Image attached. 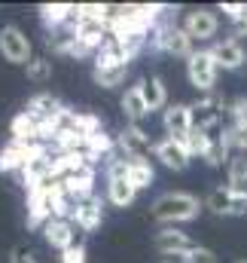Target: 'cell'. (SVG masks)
Masks as SVG:
<instances>
[{
  "label": "cell",
  "instance_id": "1",
  "mask_svg": "<svg viewBox=\"0 0 247 263\" xmlns=\"http://www.w3.org/2000/svg\"><path fill=\"white\" fill-rule=\"evenodd\" d=\"M201 211V202L192 196V193H183V190H174V193H162V196L153 202L150 214L162 223H186V220H195Z\"/></svg>",
  "mask_w": 247,
  "mask_h": 263
},
{
  "label": "cell",
  "instance_id": "2",
  "mask_svg": "<svg viewBox=\"0 0 247 263\" xmlns=\"http://www.w3.org/2000/svg\"><path fill=\"white\" fill-rule=\"evenodd\" d=\"M217 73H220V67L214 62L211 49H195V52L186 59V77H189V83H192L198 92H211V89L217 86Z\"/></svg>",
  "mask_w": 247,
  "mask_h": 263
},
{
  "label": "cell",
  "instance_id": "3",
  "mask_svg": "<svg viewBox=\"0 0 247 263\" xmlns=\"http://www.w3.org/2000/svg\"><path fill=\"white\" fill-rule=\"evenodd\" d=\"M0 52L12 65H28L31 62V40H28V34L22 28H15V25L0 28Z\"/></svg>",
  "mask_w": 247,
  "mask_h": 263
},
{
  "label": "cell",
  "instance_id": "4",
  "mask_svg": "<svg viewBox=\"0 0 247 263\" xmlns=\"http://www.w3.org/2000/svg\"><path fill=\"white\" fill-rule=\"evenodd\" d=\"M116 150L122 153L125 159H147L150 162V153H153V141L150 135L140 129V126H125V132L116 138Z\"/></svg>",
  "mask_w": 247,
  "mask_h": 263
},
{
  "label": "cell",
  "instance_id": "5",
  "mask_svg": "<svg viewBox=\"0 0 247 263\" xmlns=\"http://www.w3.org/2000/svg\"><path fill=\"white\" fill-rule=\"evenodd\" d=\"M217 28H220V18L214 9H192L186 12L183 18V31L195 40V43H208L217 37Z\"/></svg>",
  "mask_w": 247,
  "mask_h": 263
},
{
  "label": "cell",
  "instance_id": "6",
  "mask_svg": "<svg viewBox=\"0 0 247 263\" xmlns=\"http://www.w3.org/2000/svg\"><path fill=\"white\" fill-rule=\"evenodd\" d=\"M214 214L220 217H238V214H247V196H238L232 193L229 187H214L208 193V202H204Z\"/></svg>",
  "mask_w": 247,
  "mask_h": 263
},
{
  "label": "cell",
  "instance_id": "7",
  "mask_svg": "<svg viewBox=\"0 0 247 263\" xmlns=\"http://www.w3.org/2000/svg\"><path fill=\"white\" fill-rule=\"evenodd\" d=\"M220 98H198L192 104V126L211 135H220V123H223V110H220Z\"/></svg>",
  "mask_w": 247,
  "mask_h": 263
},
{
  "label": "cell",
  "instance_id": "8",
  "mask_svg": "<svg viewBox=\"0 0 247 263\" xmlns=\"http://www.w3.org/2000/svg\"><path fill=\"white\" fill-rule=\"evenodd\" d=\"M153 156L165 165V168H171V172H186L189 168V150H186L180 141H174V138H162V141H156L153 144Z\"/></svg>",
  "mask_w": 247,
  "mask_h": 263
},
{
  "label": "cell",
  "instance_id": "9",
  "mask_svg": "<svg viewBox=\"0 0 247 263\" xmlns=\"http://www.w3.org/2000/svg\"><path fill=\"white\" fill-rule=\"evenodd\" d=\"M162 126L168 132V138L183 141L192 132V107L189 104H168V110L162 114Z\"/></svg>",
  "mask_w": 247,
  "mask_h": 263
},
{
  "label": "cell",
  "instance_id": "10",
  "mask_svg": "<svg viewBox=\"0 0 247 263\" xmlns=\"http://www.w3.org/2000/svg\"><path fill=\"white\" fill-rule=\"evenodd\" d=\"M211 55H214L217 67H223V70H238L247 62V52L241 46V40H232V37L229 40H217L211 46Z\"/></svg>",
  "mask_w": 247,
  "mask_h": 263
},
{
  "label": "cell",
  "instance_id": "11",
  "mask_svg": "<svg viewBox=\"0 0 247 263\" xmlns=\"http://www.w3.org/2000/svg\"><path fill=\"white\" fill-rule=\"evenodd\" d=\"M43 236H46V242H49L52 248H58L64 254L67 248H73V239H76L73 220H67V217H49L46 227H43Z\"/></svg>",
  "mask_w": 247,
  "mask_h": 263
},
{
  "label": "cell",
  "instance_id": "12",
  "mask_svg": "<svg viewBox=\"0 0 247 263\" xmlns=\"http://www.w3.org/2000/svg\"><path fill=\"white\" fill-rule=\"evenodd\" d=\"M70 220H73L79 230H95V227H101V220H104V202H101L98 196L76 202Z\"/></svg>",
  "mask_w": 247,
  "mask_h": 263
},
{
  "label": "cell",
  "instance_id": "13",
  "mask_svg": "<svg viewBox=\"0 0 247 263\" xmlns=\"http://www.w3.org/2000/svg\"><path fill=\"white\" fill-rule=\"evenodd\" d=\"M61 184H64L67 196L73 199V202L92 199V196H95V168H92V165H86L83 172H76V175H67Z\"/></svg>",
  "mask_w": 247,
  "mask_h": 263
},
{
  "label": "cell",
  "instance_id": "14",
  "mask_svg": "<svg viewBox=\"0 0 247 263\" xmlns=\"http://www.w3.org/2000/svg\"><path fill=\"white\" fill-rule=\"evenodd\" d=\"M195 40L186 34L183 28L177 25H165V37H162V52H171V55H180V59H189L195 49Z\"/></svg>",
  "mask_w": 247,
  "mask_h": 263
},
{
  "label": "cell",
  "instance_id": "15",
  "mask_svg": "<svg viewBox=\"0 0 247 263\" xmlns=\"http://www.w3.org/2000/svg\"><path fill=\"white\" fill-rule=\"evenodd\" d=\"M49 217H52V211H49L46 184L37 190H28V227H46Z\"/></svg>",
  "mask_w": 247,
  "mask_h": 263
},
{
  "label": "cell",
  "instance_id": "16",
  "mask_svg": "<svg viewBox=\"0 0 247 263\" xmlns=\"http://www.w3.org/2000/svg\"><path fill=\"white\" fill-rule=\"evenodd\" d=\"M156 248H159L165 257H171V254H189L195 245L189 242V236L180 233V230H159V233H156Z\"/></svg>",
  "mask_w": 247,
  "mask_h": 263
},
{
  "label": "cell",
  "instance_id": "17",
  "mask_svg": "<svg viewBox=\"0 0 247 263\" xmlns=\"http://www.w3.org/2000/svg\"><path fill=\"white\" fill-rule=\"evenodd\" d=\"M64 110V104L52 95V92H37L31 101H28V114L40 123V120H52V117H58Z\"/></svg>",
  "mask_w": 247,
  "mask_h": 263
},
{
  "label": "cell",
  "instance_id": "18",
  "mask_svg": "<svg viewBox=\"0 0 247 263\" xmlns=\"http://www.w3.org/2000/svg\"><path fill=\"white\" fill-rule=\"evenodd\" d=\"M122 114H125V120L131 123V126H137L147 114H150V107H147V101H143V95H140V86L134 83L131 89H125V95H122Z\"/></svg>",
  "mask_w": 247,
  "mask_h": 263
},
{
  "label": "cell",
  "instance_id": "19",
  "mask_svg": "<svg viewBox=\"0 0 247 263\" xmlns=\"http://www.w3.org/2000/svg\"><path fill=\"white\" fill-rule=\"evenodd\" d=\"M107 199H110L116 208H128V205L137 199V190H134V184L128 181V175L107 178Z\"/></svg>",
  "mask_w": 247,
  "mask_h": 263
},
{
  "label": "cell",
  "instance_id": "20",
  "mask_svg": "<svg viewBox=\"0 0 247 263\" xmlns=\"http://www.w3.org/2000/svg\"><path fill=\"white\" fill-rule=\"evenodd\" d=\"M137 86H140V95H143V101H147V107H150V110H159V107H165V104H168V89H165L162 77L137 80Z\"/></svg>",
  "mask_w": 247,
  "mask_h": 263
},
{
  "label": "cell",
  "instance_id": "21",
  "mask_svg": "<svg viewBox=\"0 0 247 263\" xmlns=\"http://www.w3.org/2000/svg\"><path fill=\"white\" fill-rule=\"evenodd\" d=\"M37 129H40V123H37L28 110H22V114L12 120V126H9V132H12V141H18V144L40 141V138H37Z\"/></svg>",
  "mask_w": 247,
  "mask_h": 263
},
{
  "label": "cell",
  "instance_id": "22",
  "mask_svg": "<svg viewBox=\"0 0 247 263\" xmlns=\"http://www.w3.org/2000/svg\"><path fill=\"white\" fill-rule=\"evenodd\" d=\"M226 187L232 193H238V196H247V153L232 156V162H229V184Z\"/></svg>",
  "mask_w": 247,
  "mask_h": 263
},
{
  "label": "cell",
  "instance_id": "23",
  "mask_svg": "<svg viewBox=\"0 0 247 263\" xmlns=\"http://www.w3.org/2000/svg\"><path fill=\"white\" fill-rule=\"evenodd\" d=\"M128 181L134 184V190H147L153 181H156V172L147 159H131L128 162Z\"/></svg>",
  "mask_w": 247,
  "mask_h": 263
},
{
  "label": "cell",
  "instance_id": "24",
  "mask_svg": "<svg viewBox=\"0 0 247 263\" xmlns=\"http://www.w3.org/2000/svg\"><path fill=\"white\" fill-rule=\"evenodd\" d=\"M92 77H95V83H98V86H104V89H113V86L125 83V77H128V65L95 67V70H92Z\"/></svg>",
  "mask_w": 247,
  "mask_h": 263
},
{
  "label": "cell",
  "instance_id": "25",
  "mask_svg": "<svg viewBox=\"0 0 247 263\" xmlns=\"http://www.w3.org/2000/svg\"><path fill=\"white\" fill-rule=\"evenodd\" d=\"M211 141H214V135H211V132H201V129H195V126H192V132L186 135L180 144L189 150V156H201V159H204V153H208Z\"/></svg>",
  "mask_w": 247,
  "mask_h": 263
},
{
  "label": "cell",
  "instance_id": "26",
  "mask_svg": "<svg viewBox=\"0 0 247 263\" xmlns=\"http://www.w3.org/2000/svg\"><path fill=\"white\" fill-rule=\"evenodd\" d=\"M22 168H25V153H22V147L12 141L9 147L0 150V172H22Z\"/></svg>",
  "mask_w": 247,
  "mask_h": 263
},
{
  "label": "cell",
  "instance_id": "27",
  "mask_svg": "<svg viewBox=\"0 0 247 263\" xmlns=\"http://www.w3.org/2000/svg\"><path fill=\"white\" fill-rule=\"evenodd\" d=\"M223 141H226V147L232 150H238V153H247V123L241 126H229V129L223 132Z\"/></svg>",
  "mask_w": 247,
  "mask_h": 263
},
{
  "label": "cell",
  "instance_id": "28",
  "mask_svg": "<svg viewBox=\"0 0 247 263\" xmlns=\"http://www.w3.org/2000/svg\"><path fill=\"white\" fill-rule=\"evenodd\" d=\"M226 159H229V147H226L223 135H214V141H211V147H208V153H204V162H208V165H223Z\"/></svg>",
  "mask_w": 247,
  "mask_h": 263
},
{
  "label": "cell",
  "instance_id": "29",
  "mask_svg": "<svg viewBox=\"0 0 247 263\" xmlns=\"http://www.w3.org/2000/svg\"><path fill=\"white\" fill-rule=\"evenodd\" d=\"M49 77H52V62H46V59H31L28 62V80L46 83Z\"/></svg>",
  "mask_w": 247,
  "mask_h": 263
},
{
  "label": "cell",
  "instance_id": "30",
  "mask_svg": "<svg viewBox=\"0 0 247 263\" xmlns=\"http://www.w3.org/2000/svg\"><path fill=\"white\" fill-rule=\"evenodd\" d=\"M229 114H232V126L247 123V98H235V101L229 104Z\"/></svg>",
  "mask_w": 247,
  "mask_h": 263
},
{
  "label": "cell",
  "instance_id": "31",
  "mask_svg": "<svg viewBox=\"0 0 247 263\" xmlns=\"http://www.w3.org/2000/svg\"><path fill=\"white\" fill-rule=\"evenodd\" d=\"M186 260L189 263H217V257H214L211 248H198V245H195V248L186 254Z\"/></svg>",
  "mask_w": 247,
  "mask_h": 263
},
{
  "label": "cell",
  "instance_id": "32",
  "mask_svg": "<svg viewBox=\"0 0 247 263\" xmlns=\"http://www.w3.org/2000/svg\"><path fill=\"white\" fill-rule=\"evenodd\" d=\"M61 263H86V248L83 245H73L61 254Z\"/></svg>",
  "mask_w": 247,
  "mask_h": 263
},
{
  "label": "cell",
  "instance_id": "33",
  "mask_svg": "<svg viewBox=\"0 0 247 263\" xmlns=\"http://www.w3.org/2000/svg\"><path fill=\"white\" fill-rule=\"evenodd\" d=\"M238 37H247V3L241 9V15L232 22V40H238Z\"/></svg>",
  "mask_w": 247,
  "mask_h": 263
},
{
  "label": "cell",
  "instance_id": "34",
  "mask_svg": "<svg viewBox=\"0 0 247 263\" xmlns=\"http://www.w3.org/2000/svg\"><path fill=\"white\" fill-rule=\"evenodd\" d=\"M241 9H244V3H223V6H220V12H223L229 22H235V18L241 15Z\"/></svg>",
  "mask_w": 247,
  "mask_h": 263
},
{
  "label": "cell",
  "instance_id": "35",
  "mask_svg": "<svg viewBox=\"0 0 247 263\" xmlns=\"http://www.w3.org/2000/svg\"><path fill=\"white\" fill-rule=\"evenodd\" d=\"M238 263H247V260H238Z\"/></svg>",
  "mask_w": 247,
  "mask_h": 263
},
{
  "label": "cell",
  "instance_id": "36",
  "mask_svg": "<svg viewBox=\"0 0 247 263\" xmlns=\"http://www.w3.org/2000/svg\"><path fill=\"white\" fill-rule=\"evenodd\" d=\"M165 263H168V260H165Z\"/></svg>",
  "mask_w": 247,
  "mask_h": 263
}]
</instances>
